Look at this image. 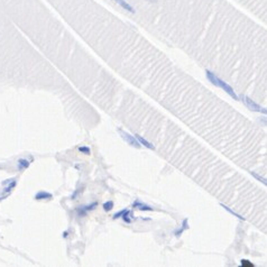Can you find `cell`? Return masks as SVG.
Wrapping results in <instances>:
<instances>
[{"mask_svg": "<svg viewBox=\"0 0 267 267\" xmlns=\"http://www.w3.org/2000/svg\"><path fill=\"white\" fill-rule=\"evenodd\" d=\"M125 211H126V210H122V211H120V212L116 213V214L113 215V218H115V219H117V218H120L121 215H122V214H124V213H125Z\"/></svg>", "mask_w": 267, "mask_h": 267, "instance_id": "4fadbf2b", "label": "cell"}, {"mask_svg": "<svg viewBox=\"0 0 267 267\" xmlns=\"http://www.w3.org/2000/svg\"><path fill=\"white\" fill-rule=\"evenodd\" d=\"M221 207H222V208H224V209L227 210V211H229V212H230V213H231V214H233V215H235V217H237V218L241 219V220H242V219H244V218H242V217H240V215H239V214H237V213H236V212H235V211H232V210L230 209V208L226 207V205H224V204H221Z\"/></svg>", "mask_w": 267, "mask_h": 267, "instance_id": "9c48e42d", "label": "cell"}, {"mask_svg": "<svg viewBox=\"0 0 267 267\" xmlns=\"http://www.w3.org/2000/svg\"><path fill=\"white\" fill-rule=\"evenodd\" d=\"M244 101H245V104H246V106H247L250 110H253V111L263 112V113H266L267 112L265 108H263V107H260L259 104H257L255 101H253L250 98H248L247 95H244Z\"/></svg>", "mask_w": 267, "mask_h": 267, "instance_id": "3957f363", "label": "cell"}, {"mask_svg": "<svg viewBox=\"0 0 267 267\" xmlns=\"http://www.w3.org/2000/svg\"><path fill=\"white\" fill-rule=\"evenodd\" d=\"M52 198V194L47 192H44V191H40L38 192L36 196H35V199L36 200H44V199H51Z\"/></svg>", "mask_w": 267, "mask_h": 267, "instance_id": "8992f818", "label": "cell"}, {"mask_svg": "<svg viewBox=\"0 0 267 267\" xmlns=\"http://www.w3.org/2000/svg\"><path fill=\"white\" fill-rule=\"evenodd\" d=\"M134 207L137 208V209H139V210H146V211H152V208H150L148 205H146V204L141 203V202H139V201L135 202V203H134Z\"/></svg>", "mask_w": 267, "mask_h": 267, "instance_id": "52a82bcc", "label": "cell"}, {"mask_svg": "<svg viewBox=\"0 0 267 267\" xmlns=\"http://www.w3.org/2000/svg\"><path fill=\"white\" fill-rule=\"evenodd\" d=\"M205 73H207L208 80H209L210 82H211V83L213 84V85L221 88L222 90H224V91L227 92V93L230 95V97H231V98H233L235 100H238V97H237V94L235 93L233 89L229 85V84H227L226 82H223V81L221 80V79L218 78V76H217V75H215L214 73H212L211 71H208V70H207V71H205Z\"/></svg>", "mask_w": 267, "mask_h": 267, "instance_id": "6da1fadb", "label": "cell"}, {"mask_svg": "<svg viewBox=\"0 0 267 267\" xmlns=\"http://www.w3.org/2000/svg\"><path fill=\"white\" fill-rule=\"evenodd\" d=\"M104 208L106 211H109V210H111L112 208H113V203H112L111 201L110 202H106V203L104 204Z\"/></svg>", "mask_w": 267, "mask_h": 267, "instance_id": "30bf717a", "label": "cell"}, {"mask_svg": "<svg viewBox=\"0 0 267 267\" xmlns=\"http://www.w3.org/2000/svg\"><path fill=\"white\" fill-rule=\"evenodd\" d=\"M135 137L137 138L138 141L140 143V145H144V146L147 147V148H150V150H155V148H154V146H153L152 144H150V143H148V141L146 140V139H144V138H143V137H140V136H139V135H136Z\"/></svg>", "mask_w": 267, "mask_h": 267, "instance_id": "5b68a950", "label": "cell"}, {"mask_svg": "<svg viewBox=\"0 0 267 267\" xmlns=\"http://www.w3.org/2000/svg\"><path fill=\"white\" fill-rule=\"evenodd\" d=\"M148 1H150V2H155V1H157V0H148Z\"/></svg>", "mask_w": 267, "mask_h": 267, "instance_id": "5bb4252c", "label": "cell"}, {"mask_svg": "<svg viewBox=\"0 0 267 267\" xmlns=\"http://www.w3.org/2000/svg\"><path fill=\"white\" fill-rule=\"evenodd\" d=\"M29 166V162L27 159H19L18 161V167L19 168H26Z\"/></svg>", "mask_w": 267, "mask_h": 267, "instance_id": "ba28073f", "label": "cell"}, {"mask_svg": "<svg viewBox=\"0 0 267 267\" xmlns=\"http://www.w3.org/2000/svg\"><path fill=\"white\" fill-rule=\"evenodd\" d=\"M251 174H253V175L255 176V177L257 178V180H259V181H260V182H263V183H264L265 185H266V181H265V178L260 177V176H259V175H257V174H255V173H254V172H251Z\"/></svg>", "mask_w": 267, "mask_h": 267, "instance_id": "8fae6325", "label": "cell"}, {"mask_svg": "<svg viewBox=\"0 0 267 267\" xmlns=\"http://www.w3.org/2000/svg\"><path fill=\"white\" fill-rule=\"evenodd\" d=\"M80 152L85 153V154H90V150L88 147H80Z\"/></svg>", "mask_w": 267, "mask_h": 267, "instance_id": "7c38bea8", "label": "cell"}, {"mask_svg": "<svg viewBox=\"0 0 267 267\" xmlns=\"http://www.w3.org/2000/svg\"><path fill=\"white\" fill-rule=\"evenodd\" d=\"M119 134H120V136L122 137V139H124L125 141H127L129 145H131L132 147H137V148L140 147V143L137 140V138H136L135 136H131L130 134L124 131V130H119Z\"/></svg>", "mask_w": 267, "mask_h": 267, "instance_id": "7a4b0ae2", "label": "cell"}, {"mask_svg": "<svg viewBox=\"0 0 267 267\" xmlns=\"http://www.w3.org/2000/svg\"><path fill=\"white\" fill-rule=\"evenodd\" d=\"M116 1H117V2L119 3V5H120V6L122 7L124 9L128 10V12H135V10H134V8H132V7L130 6L129 3L127 2L126 0H116Z\"/></svg>", "mask_w": 267, "mask_h": 267, "instance_id": "277c9868", "label": "cell"}]
</instances>
